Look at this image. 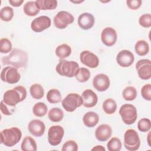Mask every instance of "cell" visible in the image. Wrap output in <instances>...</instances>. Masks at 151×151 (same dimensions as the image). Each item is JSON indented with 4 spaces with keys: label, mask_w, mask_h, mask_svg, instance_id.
Masks as SVG:
<instances>
[{
    "label": "cell",
    "mask_w": 151,
    "mask_h": 151,
    "mask_svg": "<svg viewBox=\"0 0 151 151\" xmlns=\"http://www.w3.org/2000/svg\"><path fill=\"white\" fill-rule=\"evenodd\" d=\"M27 90L25 87L18 86L12 89L6 91L3 96V101L8 106L15 107L16 105L24 101L27 97Z\"/></svg>",
    "instance_id": "obj_1"
},
{
    "label": "cell",
    "mask_w": 151,
    "mask_h": 151,
    "mask_svg": "<svg viewBox=\"0 0 151 151\" xmlns=\"http://www.w3.org/2000/svg\"><path fill=\"white\" fill-rule=\"evenodd\" d=\"M28 61L27 53L17 48L13 49L11 53L2 58L4 65H10L17 68H22L26 65Z\"/></svg>",
    "instance_id": "obj_2"
},
{
    "label": "cell",
    "mask_w": 151,
    "mask_h": 151,
    "mask_svg": "<svg viewBox=\"0 0 151 151\" xmlns=\"http://www.w3.org/2000/svg\"><path fill=\"white\" fill-rule=\"evenodd\" d=\"M22 137V132L17 127H12L1 131V143L7 147L17 144Z\"/></svg>",
    "instance_id": "obj_3"
},
{
    "label": "cell",
    "mask_w": 151,
    "mask_h": 151,
    "mask_svg": "<svg viewBox=\"0 0 151 151\" xmlns=\"http://www.w3.org/2000/svg\"><path fill=\"white\" fill-rule=\"evenodd\" d=\"M79 68L78 64L74 61L61 59L55 67V70L60 76L71 78L76 76Z\"/></svg>",
    "instance_id": "obj_4"
},
{
    "label": "cell",
    "mask_w": 151,
    "mask_h": 151,
    "mask_svg": "<svg viewBox=\"0 0 151 151\" xmlns=\"http://www.w3.org/2000/svg\"><path fill=\"white\" fill-rule=\"evenodd\" d=\"M119 114L123 122L127 125L133 124L137 118V109L131 104H124L119 109Z\"/></svg>",
    "instance_id": "obj_5"
},
{
    "label": "cell",
    "mask_w": 151,
    "mask_h": 151,
    "mask_svg": "<svg viewBox=\"0 0 151 151\" xmlns=\"http://www.w3.org/2000/svg\"><path fill=\"white\" fill-rule=\"evenodd\" d=\"M124 146L129 151H136L140 146V140L137 132L132 129H127L124 134Z\"/></svg>",
    "instance_id": "obj_6"
},
{
    "label": "cell",
    "mask_w": 151,
    "mask_h": 151,
    "mask_svg": "<svg viewBox=\"0 0 151 151\" xmlns=\"http://www.w3.org/2000/svg\"><path fill=\"white\" fill-rule=\"evenodd\" d=\"M61 104L65 111L73 112L83 105V99L77 93H70L62 100Z\"/></svg>",
    "instance_id": "obj_7"
},
{
    "label": "cell",
    "mask_w": 151,
    "mask_h": 151,
    "mask_svg": "<svg viewBox=\"0 0 151 151\" xmlns=\"http://www.w3.org/2000/svg\"><path fill=\"white\" fill-rule=\"evenodd\" d=\"M0 77L3 82L12 84L17 83L19 81L21 74L17 68L12 66H6L2 68Z\"/></svg>",
    "instance_id": "obj_8"
},
{
    "label": "cell",
    "mask_w": 151,
    "mask_h": 151,
    "mask_svg": "<svg viewBox=\"0 0 151 151\" xmlns=\"http://www.w3.org/2000/svg\"><path fill=\"white\" fill-rule=\"evenodd\" d=\"M74 21V17L71 13L65 11H60L54 18V24L57 28L63 29L72 24Z\"/></svg>",
    "instance_id": "obj_9"
},
{
    "label": "cell",
    "mask_w": 151,
    "mask_h": 151,
    "mask_svg": "<svg viewBox=\"0 0 151 151\" xmlns=\"http://www.w3.org/2000/svg\"><path fill=\"white\" fill-rule=\"evenodd\" d=\"M64 134L63 127L60 125L51 126L48 131V142L52 146H58L61 142Z\"/></svg>",
    "instance_id": "obj_10"
},
{
    "label": "cell",
    "mask_w": 151,
    "mask_h": 151,
    "mask_svg": "<svg viewBox=\"0 0 151 151\" xmlns=\"http://www.w3.org/2000/svg\"><path fill=\"white\" fill-rule=\"evenodd\" d=\"M136 70L138 76L143 80H147L151 77V61L149 59L139 60L136 64Z\"/></svg>",
    "instance_id": "obj_11"
},
{
    "label": "cell",
    "mask_w": 151,
    "mask_h": 151,
    "mask_svg": "<svg viewBox=\"0 0 151 151\" xmlns=\"http://www.w3.org/2000/svg\"><path fill=\"white\" fill-rule=\"evenodd\" d=\"M51 24L50 17L42 15L34 19L31 24V29L35 32H41L48 28Z\"/></svg>",
    "instance_id": "obj_12"
},
{
    "label": "cell",
    "mask_w": 151,
    "mask_h": 151,
    "mask_svg": "<svg viewBox=\"0 0 151 151\" xmlns=\"http://www.w3.org/2000/svg\"><path fill=\"white\" fill-rule=\"evenodd\" d=\"M80 60L82 64L91 68H96L99 64L98 57L93 52L88 50H84L81 52Z\"/></svg>",
    "instance_id": "obj_13"
},
{
    "label": "cell",
    "mask_w": 151,
    "mask_h": 151,
    "mask_svg": "<svg viewBox=\"0 0 151 151\" xmlns=\"http://www.w3.org/2000/svg\"><path fill=\"white\" fill-rule=\"evenodd\" d=\"M117 39L116 31L112 27H106L101 33L102 42L107 47H111L115 44Z\"/></svg>",
    "instance_id": "obj_14"
},
{
    "label": "cell",
    "mask_w": 151,
    "mask_h": 151,
    "mask_svg": "<svg viewBox=\"0 0 151 151\" xmlns=\"http://www.w3.org/2000/svg\"><path fill=\"white\" fill-rule=\"evenodd\" d=\"M93 86L98 91H104L110 87V81L109 77L105 74H98L93 79Z\"/></svg>",
    "instance_id": "obj_15"
},
{
    "label": "cell",
    "mask_w": 151,
    "mask_h": 151,
    "mask_svg": "<svg viewBox=\"0 0 151 151\" xmlns=\"http://www.w3.org/2000/svg\"><path fill=\"white\" fill-rule=\"evenodd\" d=\"M134 57L132 52L127 50H123L119 52L116 56V61L122 67H129L133 63Z\"/></svg>",
    "instance_id": "obj_16"
},
{
    "label": "cell",
    "mask_w": 151,
    "mask_h": 151,
    "mask_svg": "<svg viewBox=\"0 0 151 151\" xmlns=\"http://www.w3.org/2000/svg\"><path fill=\"white\" fill-rule=\"evenodd\" d=\"M29 132L35 137H41L45 132V125L40 120L33 119L31 120L28 125Z\"/></svg>",
    "instance_id": "obj_17"
},
{
    "label": "cell",
    "mask_w": 151,
    "mask_h": 151,
    "mask_svg": "<svg viewBox=\"0 0 151 151\" xmlns=\"http://www.w3.org/2000/svg\"><path fill=\"white\" fill-rule=\"evenodd\" d=\"M83 105L85 107L91 108L94 107L98 102L97 94L91 89H86L81 94Z\"/></svg>",
    "instance_id": "obj_18"
},
{
    "label": "cell",
    "mask_w": 151,
    "mask_h": 151,
    "mask_svg": "<svg viewBox=\"0 0 151 151\" xmlns=\"http://www.w3.org/2000/svg\"><path fill=\"white\" fill-rule=\"evenodd\" d=\"M112 129L107 124H101L95 130V137L100 142L107 141L111 136Z\"/></svg>",
    "instance_id": "obj_19"
},
{
    "label": "cell",
    "mask_w": 151,
    "mask_h": 151,
    "mask_svg": "<svg viewBox=\"0 0 151 151\" xmlns=\"http://www.w3.org/2000/svg\"><path fill=\"white\" fill-rule=\"evenodd\" d=\"M77 21L80 28L84 30H88L94 26L95 19L91 14L84 12L78 16Z\"/></svg>",
    "instance_id": "obj_20"
},
{
    "label": "cell",
    "mask_w": 151,
    "mask_h": 151,
    "mask_svg": "<svg viewBox=\"0 0 151 151\" xmlns=\"http://www.w3.org/2000/svg\"><path fill=\"white\" fill-rule=\"evenodd\" d=\"M99 122V115L94 111H88L83 117V124L87 127H93L96 126Z\"/></svg>",
    "instance_id": "obj_21"
},
{
    "label": "cell",
    "mask_w": 151,
    "mask_h": 151,
    "mask_svg": "<svg viewBox=\"0 0 151 151\" xmlns=\"http://www.w3.org/2000/svg\"><path fill=\"white\" fill-rule=\"evenodd\" d=\"M21 149L23 151H36L37 145L35 140L31 136H25L21 145Z\"/></svg>",
    "instance_id": "obj_22"
},
{
    "label": "cell",
    "mask_w": 151,
    "mask_h": 151,
    "mask_svg": "<svg viewBox=\"0 0 151 151\" xmlns=\"http://www.w3.org/2000/svg\"><path fill=\"white\" fill-rule=\"evenodd\" d=\"M71 51L72 50L70 45L66 44H62L56 47L55 54L60 59H64L70 56Z\"/></svg>",
    "instance_id": "obj_23"
},
{
    "label": "cell",
    "mask_w": 151,
    "mask_h": 151,
    "mask_svg": "<svg viewBox=\"0 0 151 151\" xmlns=\"http://www.w3.org/2000/svg\"><path fill=\"white\" fill-rule=\"evenodd\" d=\"M23 10L25 15L29 17H34L37 15L40 11L38 8L35 1H28L23 7Z\"/></svg>",
    "instance_id": "obj_24"
},
{
    "label": "cell",
    "mask_w": 151,
    "mask_h": 151,
    "mask_svg": "<svg viewBox=\"0 0 151 151\" xmlns=\"http://www.w3.org/2000/svg\"><path fill=\"white\" fill-rule=\"evenodd\" d=\"M35 2L40 10H53L57 7V1L55 0H37Z\"/></svg>",
    "instance_id": "obj_25"
},
{
    "label": "cell",
    "mask_w": 151,
    "mask_h": 151,
    "mask_svg": "<svg viewBox=\"0 0 151 151\" xmlns=\"http://www.w3.org/2000/svg\"><path fill=\"white\" fill-rule=\"evenodd\" d=\"M134 50L137 54L140 56H144L147 54L149 51V45L145 40H140L136 42Z\"/></svg>",
    "instance_id": "obj_26"
},
{
    "label": "cell",
    "mask_w": 151,
    "mask_h": 151,
    "mask_svg": "<svg viewBox=\"0 0 151 151\" xmlns=\"http://www.w3.org/2000/svg\"><path fill=\"white\" fill-rule=\"evenodd\" d=\"M102 108L107 114H113L117 110V103L113 99L109 98L103 101Z\"/></svg>",
    "instance_id": "obj_27"
},
{
    "label": "cell",
    "mask_w": 151,
    "mask_h": 151,
    "mask_svg": "<svg viewBox=\"0 0 151 151\" xmlns=\"http://www.w3.org/2000/svg\"><path fill=\"white\" fill-rule=\"evenodd\" d=\"M29 93L32 98L38 100L43 97L44 90L41 84L35 83L31 86L29 88Z\"/></svg>",
    "instance_id": "obj_28"
},
{
    "label": "cell",
    "mask_w": 151,
    "mask_h": 151,
    "mask_svg": "<svg viewBox=\"0 0 151 151\" xmlns=\"http://www.w3.org/2000/svg\"><path fill=\"white\" fill-rule=\"evenodd\" d=\"M48 117L52 122H59L63 120L64 113L61 109L58 107H53L48 111Z\"/></svg>",
    "instance_id": "obj_29"
},
{
    "label": "cell",
    "mask_w": 151,
    "mask_h": 151,
    "mask_svg": "<svg viewBox=\"0 0 151 151\" xmlns=\"http://www.w3.org/2000/svg\"><path fill=\"white\" fill-rule=\"evenodd\" d=\"M46 98L49 103L51 104H56L61 101V94L58 89L52 88L47 92Z\"/></svg>",
    "instance_id": "obj_30"
},
{
    "label": "cell",
    "mask_w": 151,
    "mask_h": 151,
    "mask_svg": "<svg viewBox=\"0 0 151 151\" xmlns=\"http://www.w3.org/2000/svg\"><path fill=\"white\" fill-rule=\"evenodd\" d=\"M137 92L133 86H127L124 88L122 92L123 99L127 101H133L137 97Z\"/></svg>",
    "instance_id": "obj_31"
},
{
    "label": "cell",
    "mask_w": 151,
    "mask_h": 151,
    "mask_svg": "<svg viewBox=\"0 0 151 151\" xmlns=\"http://www.w3.org/2000/svg\"><path fill=\"white\" fill-rule=\"evenodd\" d=\"M48 111L47 105L42 102H38L35 103L32 107L33 114L37 117L44 116Z\"/></svg>",
    "instance_id": "obj_32"
},
{
    "label": "cell",
    "mask_w": 151,
    "mask_h": 151,
    "mask_svg": "<svg viewBox=\"0 0 151 151\" xmlns=\"http://www.w3.org/2000/svg\"><path fill=\"white\" fill-rule=\"evenodd\" d=\"M75 77L78 82L85 83L87 81L90 77V71L87 68L80 67Z\"/></svg>",
    "instance_id": "obj_33"
},
{
    "label": "cell",
    "mask_w": 151,
    "mask_h": 151,
    "mask_svg": "<svg viewBox=\"0 0 151 151\" xmlns=\"http://www.w3.org/2000/svg\"><path fill=\"white\" fill-rule=\"evenodd\" d=\"M14 17L13 9L8 6L3 7L0 11V18L2 21L9 22L11 21Z\"/></svg>",
    "instance_id": "obj_34"
},
{
    "label": "cell",
    "mask_w": 151,
    "mask_h": 151,
    "mask_svg": "<svg viewBox=\"0 0 151 151\" xmlns=\"http://www.w3.org/2000/svg\"><path fill=\"white\" fill-rule=\"evenodd\" d=\"M122 142L116 137L111 138L107 143V147L109 151H119L122 149Z\"/></svg>",
    "instance_id": "obj_35"
},
{
    "label": "cell",
    "mask_w": 151,
    "mask_h": 151,
    "mask_svg": "<svg viewBox=\"0 0 151 151\" xmlns=\"http://www.w3.org/2000/svg\"><path fill=\"white\" fill-rule=\"evenodd\" d=\"M12 45L11 41L6 38H3L0 40V52L2 54H6L11 52Z\"/></svg>",
    "instance_id": "obj_36"
},
{
    "label": "cell",
    "mask_w": 151,
    "mask_h": 151,
    "mask_svg": "<svg viewBox=\"0 0 151 151\" xmlns=\"http://www.w3.org/2000/svg\"><path fill=\"white\" fill-rule=\"evenodd\" d=\"M151 127V122L148 118H142L137 123V128L142 132H147Z\"/></svg>",
    "instance_id": "obj_37"
},
{
    "label": "cell",
    "mask_w": 151,
    "mask_h": 151,
    "mask_svg": "<svg viewBox=\"0 0 151 151\" xmlns=\"http://www.w3.org/2000/svg\"><path fill=\"white\" fill-rule=\"evenodd\" d=\"M139 25L143 28H150L151 27V15L150 14H144L139 19Z\"/></svg>",
    "instance_id": "obj_38"
},
{
    "label": "cell",
    "mask_w": 151,
    "mask_h": 151,
    "mask_svg": "<svg viewBox=\"0 0 151 151\" xmlns=\"http://www.w3.org/2000/svg\"><path fill=\"white\" fill-rule=\"evenodd\" d=\"M63 151H77L78 145L76 141L73 140H69L65 142L62 147Z\"/></svg>",
    "instance_id": "obj_39"
},
{
    "label": "cell",
    "mask_w": 151,
    "mask_h": 151,
    "mask_svg": "<svg viewBox=\"0 0 151 151\" xmlns=\"http://www.w3.org/2000/svg\"><path fill=\"white\" fill-rule=\"evenodd\" d=\"M141 95L142 97L147 101L151 100V84H146L141 88Z\"/></svg>",
    "instance_id": "obj_40"
},
{
    "label": "cell",
    "mask_w": 151,
    "mask_h": 151,
    "mask_svg": "<svg viewBox=\"0 0 151 151\" xmlns=\"http://www.w3.org/2000/svg\"><path fill=\"white\" fill-rule=\"evenodd\" d=\"M15 107H11L9 106L6 105L3 100L1 102V111L4 115L6 116H11L12 115L14 112L15 111Z\"/></svg>",
    "instance_id": "obj_41"
},
{
    "label": "cell",
    "mask_w": 151,
    "mask_h": 151,
    "mask_svg": "<svg viewBox=\"0 0 151 151\" xmlns=\"http://www.w3.org/2000/svg\"><path fill=\"white\" fill-rule=\"evenodd\" d=\"M142 4V1L140 0H128L126 1L127 6L132 10H136L139 9Z\"/></svg>",
    "instance_id": "obj_42"
},
{
    "label": "cell",
    "mask_w": 151,
    "mask_h": 151,
    "mask_svg": "<svg viewBox=\"0 0 151 151\" xmlns=\"http://www.w3.org/2000/svg\"><path fill=\"white\" fill-rule=\"evenodd\" d=\"M24 2V0H9V3L14 7L20 6Z\"/></svg>",
    "instance_id": "obj_43"
},
{
    "label": "cell",
    "mask_w": 151,
    "mask_h": 151,
    "mask_svg": "<svg viewBox=\"0 0 151 151\" xmlns=\"http://www.w3.org/2000/svg\"><path fill=\"white\" fill-rule=\"evenodd\" d=\"M91 150H102L105 151L106 149L101 145H97L91 149Z\"/></svg>",
    "instance_id": "obj_44"
},
{
    "label": "cell",
    "mask_w": 151,
    "mask_h": 151,
    "mask_svg": "<svg viewBox=\"0 0 151 151\" xmlns=\"http://www.w3.org/2000/svg\"><path fill=\"white\" fill-rule=\"evenodd\" d=\"M84 1H70V2H73V3H75V4H80V3H81V2H83Z\"/></svg>",
    "instance_id": "obj_45"
},
{
    "label": "cell",
    "mask_w": 151,
    "mask_h": 151,
    "mask_svg": "<svg viewBox=\"0 0 151 151\" xmlns=\"http://www.w3.org/2000/svg\"><path fill=\"white\" fill-rule=\"evenodd\" d=\"M150 133L149 132V134H148V136H147V137H148L147 142H148V144H149V146H150V140H149V138H150Z\"/></svg>",
    "instance_id": "obj_46"
}]
</instances>
